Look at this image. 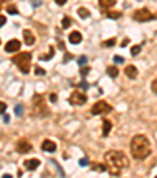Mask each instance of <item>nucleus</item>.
I'll return each mask as SVG.
<instances>
[{
	"label": "nucleus",
	"mask_w": 157,
	"mask_h": 178,
	"mask_svg": "<svg viewBox=\"0 0 157 178\" xmlns=\"http://www.w3.org/2000/svg\"><path fill=\"white\" fill-rule=\"evenodd\" d=\"M30 60H32V55L29 52H21V54L13 57V63H14L24 74H27L30 71Z\"/></svg>",
	"instance_id": "nucleus-3"
},
{
	"label": "nucleus",
	"mask_w": 157,
	"mask_h": 178,
	"mask_svg": "<svg viewBox=\"0 0 157 178\" xmlns=\"http://www.w3.org/2000/svg\"><path fill=\"white\" fill-rule=\"evenodd\" d=\"M71 59H72V55H69V54H68V55L64 57V62H68V60H71Z\"/></svg>",
	"instance_id": "nucleus-43"
},
{
	"label": "nucleus",
	"mask_w": 157,
	"mask_h": 178,
	"mask_svg": "<svg viewBox=\"0 0 157 178\" xmlns=\"http://www.w3.org/2000/svg\"><path fill=\"white\" fill-rule=\"evenodd\" d=\"M16 152H17V153H29V152H32L30 142L25 140V139H21V140L17 142V145H16Z\"/></svg>",
	"instance_id": "nucleus-8"
},
{
	"label": "nucleus",
	"mask_w": 157,
	"mask_h": 178,
	"mask_svg": "<svg viewBox=\"0 0 157 178\" xmlns=\"http://www.w3.org/2000/svg\"><path fill=\"white\" fill-rule=\"evenodd\" d=\"M6 111V104L5 103H2V101H0V114H3Z\"/></svg>",
	"instance_id": "nucleus-34"
},
{
	"label": "nucleus",
	"mask_w": 157,
	"mask_h": 178,
	"mask_svg": "<svg viewBox=\"0 0 157 178\" xmlns=\"http://www.w3.org/2000/svg\"><path fill=\"white\" fill-rule=\"evenodd\" d=\"M8 13H10V14H13V16H16V14H19V11H17V8L16 6H13V5H10L8 8Z\"/></svg>",
	"instance_id": "nucleus-23"
},
{
	"label": "nucleus",
	"mask_w": 157,
	"mask_h": 178,
	"mask_svg": "<svg viewBox=\"0 0 157 178\" xmlns=\"http://www.w3.org/2000/svg\"><path fill=\"white\" fill-rule=\"evenodd\" d=\"M33 114L36 117H47L49 115V111H47V106H46L43 95H35L33 96Z\"/></svg>",
	"instance_id": "nucleus-4"
},
{
	"label": "nucleus",
	"mask_w": 157,
	"mask_h": 178,
	"mask_svg": "<svg viewBox=\"0 0 157 178\" xmlns=\"http://www.w3.org/2000/svg\"><path fill=\"white\" fill-rule=\"evenodd\" d=\"M78 16H80L82 19H86V18H90V11L86 10V8H78Z\"/></svg>",
	"instance_id": "nucleus-19"
},
{
	"label": "nucleus",
	"mask_w": 157,
	"mask_h": 178,
	"mask_svg": "<svg viewBox=\"0 0 157 178\" xmlns=\"http://www.w3.org/2000/svg\"><path fill=\"white\" fill-rule=\"evenodd\" d=\"M3 121L8 123V121H10V117H8V115H3Z\"/></svg>",
	"instance_id": "nucleus-42"
},
{
	"label": "nucleus",
	"mask_w": 157,
	"mask_h": 178,
	"mask_svg": "<svg viewBox=\"0 0 157 178\" xmlns=\"http://www.w3.org/2000/svg\"><path fill=\"white\" fill-rule=\"evenodd\" d=\"M85 103H86V96L80 91H74L69 96V104L72 106H83Z\"/></svg>",
	"instance_id": "nucleus-7"
},
{
	"label": "nucleus",
	"mask_w": 157,
	"mask_h": 178,
	"mask_svg": "<svg viewBox=\"0 0 157 178\" xmlns=\"http://www.w3.org/2000/svg\"><path fill=\"white\" fill-rule=\"evenodd\" d=\"M113 62H116V63H124V59L120 57V55H115V57H113Z\"/></svg>",
	"instance_id": "nucleus-33"
},
{
	"label": "nucleus",
	"mask_w": 157,
	"mask_h": 178,
	"mask_svg": "<svg viewBox=\"0 0 157 178\" xmlns=\"http://www.w3.org/2000/svg\"><path fill=\"white\" fill-rule=\"evenodd\" d=\"M0 43H2V39H0Z\"/></svg>",
	"instance_id": "nucleus-45"
},
{
	"label": "nucleus",
	"mask_w": 157,
	"mask_h": 178,
	"mask_svg": "<svg viewBox=\"0 0 157 178\" xmlns=\"http://www.w3.org/2000/svg\"><path fill=\"white\" fill-rule=\"evenodd\" d=\"M2 178H13V176H11V175H10V173H5V175H3V176H2Z\"/></svg>",
	"instance_id": "nucleus-44"
},
{
	"label": "nucleus",
	"mask_w": 157,
	"mask_h": 178,
	"mask_svg": "<svg viewBox=\"0 0 157 178\" xmlns=\"http://www.w3.org/2000/svg\"><path fill=\"white\" fill-rule=\"evenodd\" d=\"M24 43L27 46H33L35 44V35L30 32V30H24Z\"/></svg>",
	"instance_id": "nucleus-12"
},
{
	"label": "nucleus",
	"mask_w": 157,
	"mask_h": 178,
	"mask_svg": "<svg viewBox=\"0 0 157 178\" xmlns=\"http://www.w3.org/2000/svg\"><path fill=\"white\" fill-rule=\"evenodd\" d=\"M115 44H116V39L115 38H110L107 41H104V46H105V47H110V46H115Z\"/></svg>",
	"instance_id": "nucleus-25"
},
{
	"label": "nucleus",
	"mask_w": 157,
	"mask_h": 178,
	"mask_svg": "<svg viewBox=\"0 0 157 178\" xmlns=\"http://www.w3.org/2000/svg\"><path fill=\"white\" fill-rule=\"evenodd\" d=\"M54 55H55V49H54V47H50V49H49V52L46 54V55H41L39 59H41V60H50Z\"/></svg>",
	"instance_id": "nucleus-17"
},
{
	"label": "nucleus",
	"mask_w": 157,
	"mask_h": 178,
	"mask_svg": "<svg viewBox=\"0 0 157 178\" xmlns=\"http://www.w3.org/2000/svg\"><path fill=\"white\" fill-rule=\"evenodd\" d=\"M93 169H94L96 172H105V170H107V164H94Z\"/></svg>",
	"instance_id": "nucleus-21"
},
{
	"label": "nucleus",
	"mask_w": 157,
	"mask_h": 178,
	"mask_svg": "<svg viewBox=\"0 0 157 178\" xmlns=\"http://www.w3.org/2000/svg\"><path fill=\"white\" fill-rule=\"evenodd\" d=\"M104 158H105V164H107L109 172L113 176H120L121 172L129 167L127 156L123 152H120V150H112V152H107Z\"/></svg>",
	"instance_id": "nucleus-1"
},
{
	"label": "nucleus",
	"mask_w": 157,
	"mask_h": 178,
	"mask_svg": "<svg viewBox=\"0 0 157 178\" xmlns=\"http://www.w3.org/2000/svg\"><path fill=\"white\" fill-rule=\"evenodd\" d=\"M129 43H130V39H129V38H126V39H123V43H121V46H123V47H126V46H127Z\"/></svg>",
	"instance_id": "nucleus-36"
},
{
	"label": "nucleus",
	"mask_w": 157,
	"mask_h": 178,
	"mask_svg": "<svg viewBox=\"0 0 157 178\" xmlns=\"http://www.w3.org/2000/svg\"><path fill=\"white\" fill-rule=\"evenodd\" d=\"M155 178H157V176H155Z\"/></svg>",
	"instance_id": "nucleus-46"
},
{
	"label": "nucleus",
	"mask_w": 157,
	"mask_h": 178,
	"mask_svg": "<svg viewBox=\"0 0 157 178\" xmlns=\"http://www.w3.org/2000/svg\"><path fill=\"white\" fill-rule=\"evenodd\" d=\"M151 90L154 91V95H157V77L152 80V84H151Z\"/></svg>",
	"instance_id": "nucleus-29"
},
{
	"label": "nucleus",
	"mask_w": 157,
	"mask_h": 178,
	"mask_svg": "<svg viewBox=\"0 0 157 178\" xmlns=\"http://www.w3.org/2000/svg\"><path fill=\"white\" fill-rule=\"evenodd\" d=\"M107 18L109 19H120L121 18V13L120 11H109L107 13Z\"/></svg>",
	"instance_id": "nucleus-20"
},
{
	"label": "nucleus",
	"mask_w": 157,
	"mask_h": 178,
	"mask_svg": "<svg viewBox=\"0 0 157 178\" xmlns=\"http://www.w3.org/2000/svg\"><path fill=\"white\" fill-rule=\"evenodd\" d=\"M112 111H113V107H112L109 103H105V101H98L93 107H91V114H93V115L109 114V112H112Z\"/></svg>",
	"instance_id": "nucleus-6"
},
{
	"label": "nucleus",
	"mask_w": 157,
	"mask_h": 178,
	"mask_svg": "<svg viewBox=\"0 0 157 178\" xmlns=\"http://www.w3.org/2000/svg\"><path fill=\"white\" fill-rule=\"evenodd\" d=\"M6 24V18L5 16H2V14H0V27H3Z\"/></svg>",
	"instance_id": "nucleus-35"
},
{
	"label": "nucleus",
	"mask_w": 157,
	"mask_h": 178,
	"mask_svg": "<svg viewBox=\"0 0 157 178\" xmlns=\"http://www.w3.org/2000/svg\"><path fill=\"white\" fill-rule=\"evenodd\" d=\"M39 159H29V161H25L24 162V166H25V169L27 170H36L38 167H39Z\"/></svg>",
	"instance_id": "nucleus-13"
},
{
	"label": "nucleus",
	"mask_w": 157,
	"mask_h": 178,
	"mask_svg": "<svg viewBox=\"0 0 157 178\" xmlns=\"http://www.w3.org/2000/svg\"><path fill=\"white\" fill-rule=\"evenodd\" d=\"M32 5H33L35 8H36V6H39V5H41V0H33V3H32Z\"/></svg>",
	"instance_id": "nucleus-38"
},
{
	"label": "nucleus",
	"mask_w": 157,
	"mask_h": 178,
	"mask_svg": "<svg viewBox=\"0 0 157 178\" xmlns=\"http://www.w3.org/2000/svg\"><path fill=\"white\" fill-rule=\"evenodd\" d=\"M22 112H24L22 106H21V104H17V106H16V115H17V117H21V115H22Z\"/></svg>",
	"instance_id": "nucleus-31"
},
{
	"label": "nucleus",
	"mask_w": 157,
	"mask_h": 178,
	"mask_svg": "<svg viewBox=\"0 0 157 178\" xmlns=\"http://www.w3.org/2000/svg\"><path fill=\"white\" fill-rule=\"evenodd\" d=\"M21 49V43L17 39H10L8 43L5 44V51L8 52V54H13V52H17Z\"/></svg>",
	"instance_id": "nucleus-9"
},
{
	"label": "nucleus",
	"mask_w": 157,
	"mask_h": 178,
	"mask_svg": "<svg viewBox=\"0 0 157 178\" xmlns=\"http://www.w3.org/2000/svg\"><path fill=\"white\" fill-rule=\"evenodd\" d=\"M86 60H88V59H86L85 55H80V57L77 59V63L80 65V66H85V65H86Z\"/></svg>",
	"instance_id": "nucleus-26"
},
{
	"label": "nucleus",
	"mask_w": 157,
	"mask_h": 178,
	"mask_svg": "<svg viewBox=\"0 0 157 178\" xmlns=\"http://www.w3.org/2000/svg\"><path fill=\"white\" fill-rule=\"evenodd\" d=\"M66 2H68V0H55V3H57V5H64Z\"/></svg>",
	"instance_id": "nucleus-39"
},
{
	"label": "nucleus",
	"mask_w": 157,
	"mask_h": 178,
	"mask_svg": "<svg viewBox=\"0 0 157 178\" xmlns=\"http://www.w3.org/2000/svg\"><path fill=\"white\" fill-rule=\"evenodd\" d=\"M71 25V19L66 16V18H63V21H61V27L63 29H68V27Z\"/></svg>",
	"instance_id": "nucleus-22"
},
{
	"label": "nucleus",
	"mask_w": 157,
	"mask_h": 178,
	"mask_svg": "<svg viewBox=\"0 0 157 178\" xmlns=\"http://www.w3.org/2000/svg\"><path fill=\"white\" fill-rule=\"evenodd\" d=\"M80 87H82V88H83V90H86V88H88V87H90V85H88V84H86V82H85V80H82V82H80Z\"/></svg>",
	"instance_id": "nucleus-37"
},
{
	"label": "nucleus",
	"mask_w": 157,
	"mask_h": 178,
	"mask_svg": "<svg viewBox=\"0 0 157 178\" xmlns=\"http://www.w3.org/2000/svg\"><path fill=\"white\" fill-rule=\"evenodd\" d=\"M5 2H8V0H0V10H2V6L5 5Z\"/></svg>",
	"instance_id": "nucleus-41"
},
{
	"label": "nucleus",
	"mask_w": 157,
	"mask_h": 178,
	"mask_svg": "<svg viewBox=\"0 0 157 178\" xmlns=\"http://www.w3.org/2000/svg\"><path fill=\"white\" fill-rule=\"evenodd\" d=\"M116 3V0H99V8L102 10H109Z\"/></svg>",
	"instance_id": "nucleus-15"
},
{
	"label": "nucleus",
	"mask_w": 157,
	"mask_h": 178,
	"mask_svg": "<svg viewBox=\"0 0 157 178\" xmlns=\"http://www.w3.org/2000/svg\"><path fill=\"white\" fill-rule=\"evenodd\" d=\"M88 73H90V66H82V68H80V76H82V77H85Z\"/></svg>",
	"instance_id": "nucleus-28"
},
{
	"label": "nucleus",
	"mask_w": 157,
	"mask_h": 178,
	"mask_svg": "<svg viewBox=\"0 0 157 178\" xmlns=\"http://www.w3.org/2000/svg\"><path fill=\"white\" fill-rule=\"evenodd\" d=\"M110 129H112V121L110 120H104V123H102V136H109Z\"/></svg>",
	"instance_id": "nucleus-16"
},
{
	"label": "nucleus",
	"mask_w": 157,
	"mask_h": 178,
	"mask_svg": "<svg viewBox=\"0 0 157 178\" xmlns=\"http://www.w3.org/2000/svg\"><path fill=\"white\" fill-rule=\"evenodd\" d=\"M41 148H43V152L52 153V152H55V150H57V144H55V142H52V140H49V139H46V140H43Z\"/></svg>",
	"instance_id": "nucleus-10"
},
{
	"label": "nucleus",
	"mask_w": 157,
	"mask_h": 178,
	"mask_svg": "<svg viewBox=\"0 0 157 178\" xmlns=\"http://www.w3.org/2000/svg\"><path fill=\"white\" fill-rule=\"evenodd\" d=\"M130 153H132L134 159L143 161L151 155V142L146 136L137 134L130 140Z\"/></svg>",
	"instance_id": "nucleus-2"
},
{
	"label": "nucleus",
	"mask_w": 157,
	"mask_h": 178,
	"mask_svg": "<svg viewBox=\"0 0 157 178\" xmlns=\"http://www.w3.org/2000/svg\"><path fill=\"white\" fill-rule=\"evenodd\" d=\"M88 164H90V162H88V159H86V158H82L80 161H78V166H82V167H86Z\"/></svg>",
	"instance_id": "nucleus-30"
},
{
	"label": "nucleus",
	"mask_w": 157,
	"mask_h": 178,
	"mask_svg": "<svg viewBox=\"0 0 157 178\" xmlns=\"http://www.w3.org/2000/svg\"><path fill=\"white\" fill-rule=\"evenodd\" d=\"M52 164H55V166H58V164H57L55 161H54V162H52ZM58 170H60V173H61V178H64V172H63V170H61L60 167H58Z\"/></svg>",
	"instance_id": "nucleus-40"
},
{
	"label": "nucleus",
	"mask_w": 157,
	"mask_h": 178,
	"mask_svg": "<svg viewBox=\"0 0 157 178\" xmlns=\"http://www.w3.org/2000/svg\"><path fill=\"white\" fill-rule=\"evenodd\" d=\"M107 74L115 79V77L118 76V68H116V66H109V68H107Z\"/></svg>",
	"instance_id": "nucleus-18"
},
{
	"label": "nucleus",
	"mask_w": 157,
	"mask_h": 178,
	"mask_svg": "<svg viewBox=\"0 0 157 178\" xmlns=\"http://www.w3.org/2000/svg\"><path fill=\"white\" fill-rule=\"evenodd\" d=\"M35 74H36V76H44V74H46V71L43 70L41 66H36V68H35Z\"/></svg>",
	"instance_id": "nucleus-27"
},
{
	"label": "nucleus",
	"mask_w": 157,
	"mask_h": 178,
	"mask_svg": "<svg viewBox=\"0 0 157 178\" xmlns=\"http://www.w3.org/2000/svg\"><path fill=\"white\" fill-rule=\"evenodd\" d=\"M69 43H71V44L82 43V33H80V32H72V33L69 35Z\"/></svg>",
	"instance_id": "nucleus-14"
},
{
	"label": "nucleus",
	"mask_w": 157,
	"mask_h": 178,
	"mask_svg": "<svg viewBox=\"0 0 157 178\" xmlns=\"http://www.w3.org/2000/svg\"><path fill=\"white\" fill-rule=\"evenodd\" d=\"M140 51H141V47H140V46H132V49H130V54H132L134 57H137L138 54H140Z\"/></svg>",
	"instance_id": "nucleus-24"
},
{
	"label": "nucleus",
	"mask_w": 157,
	"mask_h": 178,
	"mask_svg": "<svg viewBox=\"0 0 157 178\" xmlns=\"http://www.w3.org/2000/svg\"><path fill=\"white\" fill-rule=\"evenodd\" d=\"M49 101H50V103H57V95H55V93H50V95H49Z\"/></svg>",
	"instance_id": "nucleus-32"
},
{
	"label": "nucleus",
	"mask_w": 157,
	"mask_h": 178,
	"mask_svg": "<svg viewBox=\"0 0 157 178\" xmlns=\"http://www.w3.org/2000/svg\"><path fill=\"white\" fill-rule=\"evenodd\" d=\"M152 19H157V14H152V13L146 8H141V10H137L134 13V21H138V22H148V21H152Z\"/></svg>",
	"instance_id": "nucleus-5"
},
{
	"label": "nucleus",
	"mask_w": 157,
	"mask_h": 178,
	"mask_svg": "<svg viewBox=\"0 0 157 178\" xmlns=\"http://www.w3.org/2000/svg\"><path fill=\"white\" fill-rule=\"evenodd\" d=\"M124 74H126L129 79H135V77L138 76V70H137L134 65H127L126 70H124Z\"/></svg>",
	"instance_id": "nucleus-11"
}]
</instances>
